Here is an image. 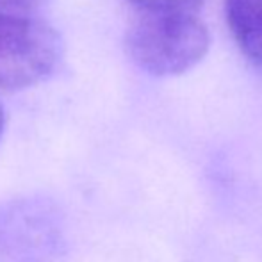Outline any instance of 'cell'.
I'll return each mask as SVG.
<instances>
[{
    "label": "cell",
    "mask_w": 262,
    "mask_h": 262,
    "mask_svg": "<svg viewBox=\"0 0 262 262\" xmlns=\"http://www.w3.org/2000/svg\"><path fill=\"white\" fill-rule=\"evenodd\" d=\"M61 39L47 21L29 14L0 13V88L25 90L54 73Z\"/></svg>",
    "instance_id": "obj_2"
},
{
    "label": "cell",
    "mask_w": 262,
    "mask_h": 262,
    "mask_svg": "<svg viewBox=\"0 0 262 262\" xmlns=\"http://www.w3.org/2000/svg\"><path fill=\"white\" fill-rule=\"evenodd\" d=\"M209 47V29L194 13L141 11L127 32L132 61L156 77L189 72L205 57Z\"/></svg>",
    "instance_id": "obj_1"
},
{
    "label": "cell",
    "mask_w": 262,
    "mask_h": 262,
    "mask_svg": "<svg viewBox=\"0 0 262 262\" xmlns=\"http://www.w3.org/2000/svg\"><path fill=\"white\" fill-rule=\"evenodd\" d=\"M2 132H4V111L0 107V138H2Z\"/></svg>",
    "instance_id": "obj_7"
},
{
    "label": "cell",
    "mask_w": 262,
    "mask_h": 262,
    "mask_svg": "<svg viewBox=\"0 0 262 262\" xmlns=\"http://www.w3.org/2000/svg\"><path fill=\"white\" fill-rule=\"evenodd\" d=\"M45 2L47 0H0V13L29 14Z\"/></svg>",
    "instance_id": "obj_6"
},
{
    "label": "cell",
    "mask_w": 262,
    "mask_h": 262,
    "mask_svg": "<svg viewBox=\"0 0 262 262\" xmlns=\"http://www.w3.org/2000/svg\"><path fill=\"white\" fill-rule=\"evenodd\" d=\"M180 262H262V221L210 209L182 245Z\"/></svg>",
    "instance_id": "obj_3"
},
{
    "label": "cell",
    "mask_w": 262,
    "mask_h": 262,
    "mask_svg": "<svg viewBox=\"0 0 262 262\" xmlns=\"http://www.w3.org/2000/svg\"><path fill=\"white\" fill-rule=\"evenodd\" d=\"M139 7V11H182L196 13L204 0H130Z\"/></svg>",
    "instance_id": "obj_5"
},
{
    "label": "cell",
    "mask_w": 262,
    "mask_h": 262,
    "mask_svg": "<svg viewBox=\"0 0 262 262\" xmlns=\"http://www.w3.org/2000/svg\"><path fill=\"white\" fill-rule=\"evenodd\" d=\"M225 16L239 50L262 68V0H225Z\"/></svg>",
    "instance_id": "obj_4"
}]
</instances>
